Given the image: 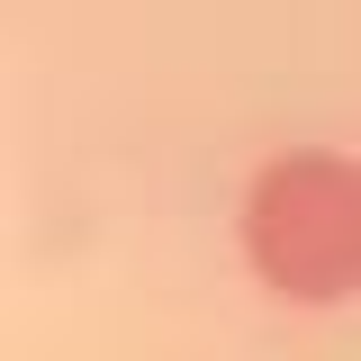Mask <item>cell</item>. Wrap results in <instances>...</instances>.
I'll return each mask as SVG.
<instances>
[{
	"instance_id": "1",
	"label": "cell",
	"mask_w": 361,
	"mask_h": 361,
	"mask_svg": "<svg viewBox=\"0 0 361 361\" xmlns=\"http://www.w3.org/2000/svg\"><path fill=\"white\" fill-rule=\"evenodd\" d=\"M244 262L289 307H343L361 289V163L280 154L244 190Z\"/></svg>"
}]
</instances>
